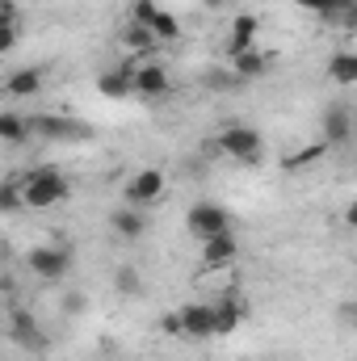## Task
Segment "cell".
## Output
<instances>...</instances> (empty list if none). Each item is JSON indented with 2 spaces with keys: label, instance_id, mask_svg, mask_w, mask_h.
I'll use <instances>...</instances> for the list:
<instances>
[{
  "label": "cell",
  "instance_id": "obj_1",
  "mask_svg": "<svg viewBox=\"0 0 357 361\" xmlns=\"http://www.w3.org/2000/svg\"><path fill=\"white\" fill-rule=\"evenodd\" d=\"M21 193H25V206L42 210V206H55V202H63V197L72 193V185H68V177H63L59 169L42 164V169H30V173L21 177Z\"/></svg>",
  "mask_w": 357,
  "mask_h": 361
},
{
  "label": "cell",
  "instance_id": "obj_2",
  "mask_svg": "<svg viewBox=\"0 0 357 361\" xmlns=\"http://www.w3.org/2000/svg\"><path fill=\"white\" fill-rule=\"evenodd\" d=\"M185 227H189V235H198V240L206 244V240L231 231V214H227L219 202H193L189 214H185Z\"/></svg>",
  "mask_w": 357,
  "mask_h": 361
},
{
  "label": "cell",
  "instance_id": "obj_3",
  "mask_svg": "<svg viewBox=\"0 0 357 361\" xmlns=\"http://www.w3.org/2000/svg\"><path fill=\"white\" fill-rule=\"evenodd\" d=\"M30 135L51 139V143H72V139H89L92 130L85 122L68 118V114H34V118H30Z\"/></svg>",
  "mask_w": 357,
  "mask_h": 361
},
{
  "label": "cell",
  "instance_id": "obj_4",
  "mask_svg": "<svg viewBox=\"0 0 357 361\" xmlns=\"http://www.w3.org/2000/svg\"><path fill=\"white\" fill-rule=\"evenodd\" d=\"M25 261H30V269L38 273L42 281H59V277H68V269H72V248L68 244H42Z\"/></svg>",
  "mask_w": 357,
  "mask_h": 361
},
{
  "label": "cell",
  "instance_id": "obj_5",
  "mask_svg": "<svg viewBox=\"0 0 357 361\" xmlns=\"http://www.w3.org/2000/svg\"><path fill=\"white\" fill-rule=\"evenodd\" d=\"M261 147H265L261 143V130H253V126H227L219 135V152L231 156V160H257Z\"/></svg>",
  "mask_w": 357,
  "mask_h": 361
},
{
  "label": "cell",
  "instance_id": "obj_6",
  "mask_svg": "<svg viewBox=\"0 0 357 361\" xmlns=\"http://www.w3.org/2000/svg\"><path fill=\"white\" fill-rule=\"evenodd\" d=\"M164 193V173L160 169H139L131 185H126V202L131 206H147V202H156Z\"/></svg>",
  "mask_w": 357,
  "mask_h": 361
},
{
  "label": "cell",
  "instance_id": "obj_7",
  "mask_svg": "<svg viewBox=\"0 0 357 361\" xmlns=\"http://www.w3.org/2000/svg\"><path fill=\"white\" fill-rule=\"evenodd\" d=\"M236 257H240V240H236V231H223V235H214V240L202 244V265H206V269L236 265Z\"/></svg>",
  "mask_w": 357,
  "mask_h": 361
},
{
  "label": "cell",
  "instance_id": "obj_8",
  "mask_svg": "<svg viewBox=\"0 0 357 361\" xmlns=\"http://www.w3.org/2000/svg\"><path fill=\"white\" fill-rule=\"evenodd\" d=\"M181 328H185V336H198V341L214 336V307H206V302H185V307H181Z\"/></svg>",
  "mask_w": 357,
  "mask_h": 361
},
{
  "label": "cell",
  "instance_id": "obj_9",
  "mask_svg": "<svg viewBox=\"0 0 357 361\" xmlns=\"http://www.w3.org/2000/svg\"><path fill=\"white\" fill-rule=\"evenodd\" d=\"M257 30H261V21H257L253 13H236V21H231V38H227V55L236 59V55L253 51V38H257Z\"/></svg>",
  "mask_w": 357,
  "mask_h": 361
},
{
  "label": "cell",
  "instance_id": "obj_10",
  "mask_svg": "<svg viewBox=\"0 0 357 361\" xmlns=\"http://www.w3.org/2000/svg\"><path fill=\"white\" fill-rule=\"evenodd\" d=\"M244 319H248V307H244L236 294H227V298L214 307V336H231Z\"/></svg>",
  "mask_w": 357,
  "mask_h": 361
},
{
  "label": "cell",
  "instance_id": "obj_11",
  "mask_svg": "<svg viewBox=\"0 0 357 361\" xmlns=\"http://www.w3.org/2000/svg\"><path fill=\"white\" fill-rule=\"evenodd\" d=\"M169 89H173V80H169V72H164L160 63L135 68V92H139V97H164Z\"/></svg>",
  "mask_w": 357,
  "mask_h": 361
},
{
  "label": "cell",
  "instance_id": "obj_12",
  "mask_svg": "<svg viewBox=\"0 0 357 361\" xmlns=\"http://www.w3.org/2000/svg\"><path fill=\"white\" fill-rule=\"evenodd\" d=\"M324 139H328V143H337V147L353 139V114H349L345 105L324 109Z\"/></svg>",
  "mask_w": 357,
  "mask_h": 361
},
{
  "label": "cell",
  "instance_id": "obj_13",
  "mask_svg": "<svg viewBox=\"0 0 357 361\" xmlns=\"http://www.w3.org/2000/svg\"><path fill=\"white\" fill-rule=\"evenodd\" d=\"M8 336L17 341V345H25V349H34V353H42L47 349V336H42V328L25 315V311H13V328H8Z\"/></svg>",
  "mask_w": 357,
  "mask_h": 361
},
{
  "label": "cell",
  "instance_id": "obj_14",
  "mask_svg": "<svg viewBox=\"0 0 357 361\" xmlns=\"http://www.w3.org/2000/svg\"><path fill=\"white\" fill-rule=\"evenodd\" d=\"M97 92L109 97V101H122L135 92V68H122V72H101L97 76Z\"/></svg>",
  "mask_w": 357,
  "mask_h": 361
},
{
  "label": "cell",
  "instance_id": "obj_15",
  "mask_svg": "<svg viewBox=\"0 0 357 361\" xmlns=\"http://www.w3.org/2000/svg\"><path fill=\"white\" fill-rule=\"evenodd\" d=\"M328 80L341 85V89H353L357 85V51H337L328 59Z\"/></svg>",
  "mask_w": 357,
  "mask_h": 361
},
{
  "label": "cell",
  "instance_id": "obj_16",
  "mask_svg": "<svg viewBox=\"0 0 357 361\" xmlns=\"http://www.w3.org/2000/svg\"><path fill=\"white\" fill-rule=\"evenodd\" d=\"M4 89H8V97H34V92L42 89V72L38 68H17Z\"/></svg>",
  "mask_w": 357,
  "mask_h": 361
},
{
  "label": "cell",
  "instance_id": "obj_17",
  "mask_svg": "<svg viewBox=\"0 0 357 361\" xmlns=\"http://www.w3.org/2000/svg\"><path fill=\"white\" fill-rule=\"evenodd\" d=\"M265 68H269V59H265V55H257V51H244V55H236V59H231V72H236L244 85H248V80H257Z\"/></svg>",
  "mask_w": 357,
  "mask_h": 361
},
{
  "label": "cell",
  "instance_id": "obj_18",
  "mask_svg": "<svg viewBox=\"0 0 357 361\" xmlns=\"http://www.w3.org/2000/svg\"><path fill=\"white\" fill-rule=\"evenodd\" d=\"M114 231L126 235V240H139V235L147 231V219H143L139 210H118V214H114Z\"/></svg>",
  "mask_w": 357,
  "mask_h": 361
},
{
  "label": "cell",
  "instance_id": "obj_19",
  "mask_svg": "<svg viewBox=\"0 0 357 361\" xmlns=\"http://www.w3.org/2000/svg\"><path fill=\"white\" fill-rule=\"evenodd\" d=\"M122 42H126V47H131V51L139 55V51H152V47L160 42V38L152 34V25H135V21H131V25H126V38H122Z\"/></svg>",
  "mask_w": 357,
  "mask_h": 361
},
{
  "label": "cell",
  "instance_id": "obj_20",
  "mask_svg": "<svg viewBox=\"0 0 357 361\" xmlns=\"http://www.w3.org/2000/svg\"><path fill=\"white\" fill-rule=\"evenodd\" d=\"M25 135H30V122L21 114H0V139L4 143H21Z\"/></svg>",
  "mask_w": 357,
  "mask_h": 361
},
{
  "label": "cell",
  "instance_id": "obj_21",
  "mask_svg": "<svg viewBox=\"0 0 357 361\" xmlns=\"http://www.w3.org/2000/svg\"><path fill=\"white\" fill-rule=\"evenodd\" d=\"M328 147H332V143H328V139H320L315 147H307V152H294V156L286 160V169H307V164L324 160V156H328Z\"/></svg>",
  "mask_w": 357,
  "mask_h": 361
},
{
  "label": "cell",
  "instance_id": "obj_22",
  "mask_svg": "<svg viewBox=\"0 0 357 361\" xmlns=\"http://www.w3.org/2000/svg\"><path fill=\"white\" fill-rule=\"evenodd\" d=\"M152 34H156L160 42H173V38L181 34V21L173 17V13H169V8H160V17H156V25H152Z\"/></svg>",
  "mask_w": 357,
  "mask_h": 361
},
{
  "label": "cell",
  "instance_id": "obj_23",
  "mask_svg": "<svg viewBox=\"0 0 357 361\" xmlns=\"http://www.w3.org/2000/svg\"><path fill=\"white\" fill-rule=\"evenodd\" d=\"M156 17H160V4L156 0H135L131 4V21L135 25H156Z\"/></svg>",
  "mask_w": 357,
  "mask_h": 361
},
{
  "label": "cell",
  "instance_id": "obj_24",
  "mask_svg": "<svg viewBox=\"0 0 357 361\" xmlns=\"http://www.w3.org/2000/svg\"><path fill=\"white\" fill-rule=\"evenodd\" d=\"M114 281H118V290H122V294H139V290H143L139 269H118V273H114Z\"/></svg>",
  "mask_w": 357,
  "mask_h": 361
},
{
  "label": "cell",
  "instance_id": "obj_25",
  "mask_svg": "<svg viewBox=\"0 0 357 361\" xmlns=\"http://www.w3.org/2000/svg\"><path fill=\"white\" fill-rule=\"evenodd\" d=\"M353 4H357V0H328V17H324V21H341Z\"/></svg>",
  "mask_w": 357,
  "mask_h": 361
},
{
  "label": "cell",
  "instance_id": "obj_26",
  "mask_svg": "<svg viewBox=\"0 0 357 361\" xmlns=\"http://www.w3.org/2000/svg\"><path fill=\"white\" fill-rule=\"evenodd\" d=\"M160 328H164L169 336H177V332H185V328H181V311H173V315H164V319H160Z\"/></svg>",
  "mask_w": 357,
  "mask_h": 361
},
{
  "label": "cell",
  "instance_id": "obj_27",
  "mask_svg": "<svg viewBox=\"0 0 357 361\" xmlns=\"http://www.w3.org/2000/svg\"><path fill=\"white\" fill-rule=\"evenodd\" d=\"M63 311H68V315H80V311H85V294H68V298H63Z\"/></svg>",
  "mask_w": 357,
  "mask_h": 361
},
{
  "label": "cell",
  "instance_id": "obj_28",
  "mask_svg": "<svg viewBox=\"0 0 357 361\" xmlns=\"http://www.w3.org/2000/svg\"><path fill=\"white\" fill-rule=\"evenodd\" d=\"M0 21H4V25L17 21V0H0Z\"/></svg>",
  "mask_w": 357,
  "mask_h": 361
},
{
  "label": "cell",
  "instance_id": "obj_29",
  "mask_svg": "<svg viewBox=\"0 0 357 361\" xmlns=\"http://www.w3.org/2000/svg\"><path fill=\"white\" fill-rule=\"evenodd\" d=\"M298 8H307V13H320V17H328V0H294Z\"/></svg>",
  "mask_w": 357,
  "mask_h": 361
},
{
  "label": "cell",
  "instance_id": "obj_30",
  "mask_svg": "<svg viewBox=\"0 0 357 361\" xmlns=\"http://www.w3.org/2000/svg\"><path fill=\"white\" fill-rule=\"evenodd\" d=\"M13 47H17V21L4 25V38H0V51H13Z\"/></svg>",
  "mask_w": 357,
  "mask_h": 361
},
{
  "label": "cell",
  "instance_id": "obj_31",
  "mask_svg": "<svg viewBox=\"0 0 357 361\" xmlns=\"http://www.w3.org/2000/svg\"><path fill=\"white\" fill-rule=\"evenodd\" d=\"M341 21H345L349 30H357V4H353V8H349V13H345V17H341Z\"/></svg>",
  "mask_w": 357,
  "mask_h": 361
},
{
  "label": "cell",
  "instance_id": "obj_32",
  "mask_svg": "<svg viewBox=\"0 0 357 361\" xmlns=\"http://www.w3.org/2000/svg\"><path fill=\"white\" fill-rule=\"evenodd\" d=\"M345 223H349V227H353V231H357V202H353V206H349V210H345Z\"/></svg>",
  "mask_w": 357,
  "mask_h": 361
},
{
  "label": "cell",
  "instance_id": "obj_33",
  "mask_svg": "<svg viewBox=\"0 0 357 361\" xmlns=\"http://www.w3.org/2000/svg\"><path fill=\"white\" fill-rule=\"evenodd\" d=\"M206 8H223V4H231V0H202Z\"/></svg>",
  "mask_w": 357,
  "mask_h": 361
}]
</instances>
